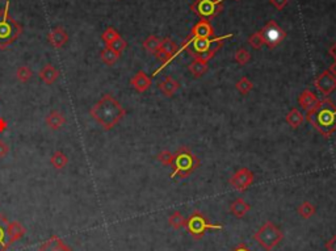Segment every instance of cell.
Wrapping results in <instances>:
<instances>
[{"label": "cell", "instance_id": "cell-7", "mask_svg": "<svg viewBox=\"0 0 336 251\" xmlns=\"http://www.w3.org/2000/svg\"><path fill=\"white\" fill-rule=\"evenodd\" d=\"M184 228L187 229V232L191 234L192 238L201 240L208 230H222L224 226L221 224H212L200 210H194L193 213H191V216L187 218Z\"/></svg>", "mask_w": 336, "mask_h": 251}, {"label": "cell", "instance_id": "cell-44", "mask_svg": "<svg viewBox=\"0 0 336 251\" xmlns=\"http://www.w3.org/2000/svg\"><path fill=\"white\" fill-rule=\"evenodd\" d=\"M330 56L334 57V58H335V61H336V44H334V45L330 48Z\"/></svg>", "mask_w": 336, "mask_h": 251}, {"label": "cell", "instance_id": "cell-3", "mask_svg": "<svg viewBox=\"0 0 336 251\" xmlns=\"http://www.w3.org/2000/svg\"><path fill=\"white\" fill-rule=\"evenodd\" d=\"M232 34L222 36V37H213V38H198L189 36V37L183 42L181 50H187L193 58L201 60L204 62H208L216 56V53L222 48L224 41L227 38H231Z\"/></svg>", "mask_w": 336, "mask_h": 251}, {"label": "cell", "instance_id": "cell-2", "mask_svg": "<svg viewBox=\"0 0 336 251\" xmlns=\"http://www.w3.org/2000/svg\"><path fill=\"white\" fill-rule=\"evenodd\" d=\"M305 120L313 125L325 138H329L336 131L335 103L327 98L319 100V103L306 113Z\"/></svg>", "mask_w": 336, "mask_h": 251}, {"label": "cell", "instance_id": "cell-9", "mask_svg": "<svg viewBox=\"0 0 336 251\" xmlns=\"http://www.w3.org/2000/svg\"><path fill=\"white\" fill-rule=\"evenodd\" d=\"M260 33H262V37L264 40V45L268 46L269 49H275L286 37V33L284 32V29L281 26H279V24L276 21H273V20L265 24L264 28L260 30Z\"/></svg>", "mask_w": 336, "mask_h": 251}, {"label": "cell", "instance_id": "cell-4", "mask_svg": "<svg viewBox=\"0 0 336 251\" xmlns=\"http://www.w3.org/2000/svg\"><path fill=\"white\" fill-rule=\"evenodd\" d=\"M9 0L0 9V49L5 50L23 34V26L9 15Z\"/></svg>", "mask_w": 336, "mask_h": 251}, {"label": "cell", "instance_id": "cell-18", "mask_svg": "<svg viewBox=\"0 0 336 251\" xmlns=\"http://www.w3.org/2000/svg\"><path fill=\"white\" fill-rule=\"evenodd\" d=\"M180 88V83L177 80L172 78V76H167V78L163 80V82L159 83V90L163 92L165 96L167 98H171L176 94V91Z\"/></svg>", "mask_w": 336, "mask_h": 251}, {"label": "cell", "instance_id": "cell-36", "mask_svg": "<svg viewBox=\"0 0 336 251\" xmlns=\"http://www.w3.org/2000/svg\"><path fill=\"white\" fill-rule=\"evenodd\" d=\"M158 161L161 162L163 166H171L173 162V154L169 150H163L158 154Z\"/></svg>", "mask_w": 336, "mask_h": 251}, {"label": "cell", "instance_id": "cell-41", "mask_svg": "<svg viewBox=\"0 0 336 251\" xmlns=\"http://www.w3.org/2000/svg\"><path fill=\"white\" fill-rule=\"evenodd\" d=\"M53 251H71V249L68 248L67 245L64 244V242H60V244L58 245V246H56V248Z\"/></svg>", "mask_w": 336, "mask_h": 251}, {"label": "cell", "instance_id": "cell-28", "mask_svg": "<svg viewBox=\"0 0 336 251\" xmlns=\"http://www.w3.org/2000/svg\"><path fill=\"white\" fill-rule=\"evenodd\" d=\"M298 214L301 216L302 218H305V220H307V218L313 217L314 214H315V212H317V208L311 204L310 201H303L301 205L298 206Z\"/></svg>", "mask_w": 336, "mask_h": 251}, {"label": "cell", "instance_id": "cell-42", "mask_svg": "<svg viewBox=\"0 0 336 251\" xmlns=\"http://www.w3.org/2000/svg\"><path fill=\"white\" fill-rule=\"evenodd\" d=\"M8 129V123L5 121V119L3 117H0V133H3Z\"/></svg>", "mask_w": 336, "mask_h": 251}, {"label": "cell", "instance_id": "cell-16", "mask_svg": "<svg viewBox=\"0 0 336 251\" xmlns=\"http://www.w3.org/2000/svg\"><path fill=\"white\" fill-rule=\"evenodd\" d=\"M298 103L303 111L309 112V111H311V109L319 103V99H318L317 95L314 94V92H311L310 90H305L301 92V95H299Z\"/></svg>", "mask_w": 336, "mask_h": 251}, {"label": "cell", "instance_id": "cell-14", "mask_svg": "<svg viewBox=\"0 0 336 251\" xmlns=\"http://www.w3.org/2000/svg\"><path fill=\"white\" fill-rule=\"evenodd\" d=\"M130 84L137 92H146L151 87V79L147 76L145 71H138L130 79Z\"/></svg>", "mask_w": 336, "mask_h": 251}, {"label": "cell", "instance_id": "cell-19", "mask_svg": "<svg viewBox=\"0 0 336 251\" xmlns=\"http://www.w3.org/2000/svg\"><path fill=\"white\" fill-rule=\"evenodd\" d=\"M58 78H59V71L50 63L45 64L40 71V79L46 84H53Z\"/></svg>", "mask_w": 336, "mask_h": 251}, {"label": "cell", "instance_id": "cell-23", "mask_svg": "<svg viewBox=\"0 0 336 251\" xmlns=\"http://www.w3.org/2000/svg\"><path fill=\"white\" fill-rule=\"evenodd\" d=\"M8 232H9V236H11L12 241L16 242V241L21 240V238L25 236L26 229L24 228L19 221H12L8 224Z\"/></svg>", "mask_w": 336, "mask_h": 251}, {"label": "cell", "instance_id": "cell-15", "mask_svg": "<svg viewBox=\"0 0 336 251\" xmlns=\"http://www.w3.org/2000/svg\"><path fill=\"white\" fill-rule=\"evenodd\" d=\"M193 37L198 38H210L214 36V29L212 24L208 20H201L200 23H197L193 26L192 29V34Z\"/></svg>", "mask_w": 336, "mask_h": 251}, {"label": "cell", "instance_id": "cell-10", "mask_svg": "<svg viewBox=\"0 0 336 251\" xmlns=\"http://www.w3.org/2000/svg\"><path fill=\"white\" fill-rule=\"evenodd\" d=\"M254 179L252 171L248 169H240L230 178V186L236 191L244 192L250 186H252Z\"/></svg>", "mask_w": 336, "mask_h": 251}, {"label": "cell", "instance_id": "cell-29", "mask_svg": "<svg viewBox=\"0 0 336 251\" xmlns=\"http://www.w3.org/2000/svg\"><path fill=\"white\" fill-rule=\"evenodd\" d=\"M161 44L162 41L157 37V36H150V37L146 38L145 42H143V48H145L146 52L151 53V54H155L157 50L161 48Z\"/></svg>", "mask_w": 336, "mask_h": 251}, {"label": "cell", "instance_id": "cell-21", "mask_svg": "<svg viewBox=\"0 0 336 251\" xmlns=\"http://www.w3.org/2000/svg\"><path fill=\"white\" fill-rule=\"evenodd\" d=\"M208 68H209L208 67V62H204L201 60H196V58L188 66V70H189V72H191L193 78H201L208 71Z\"/></svg>", "mask_w": 336, "mask_h": 251}, {"label": "cell", "instance_id": "cell-12", "mask_svg": "<svg viewBox=\"0 0 336 251\" xmlns=\"http://www.w3.org/2000/svg\"><path fill=\"white\" fill-rule=\"evenodd\" d=\"M48 41L53 48L60 49V48H63V46L68 42L67 32H66V29L62 28V26H56V28H53V29L49 32Z\"/></svg>", "mask_w": 336, "mask_h": 251}, {"label": "cell", "instance_id": "cell-11", "mask_svg": "<svg viewBox=\"0 0 336 251\" xmlns=\"http://www.w3.org/2000/svg\"><path fill=\"white\" fill-rule=\"evenodd\" d=\"M314 86L323 96H329L336 90V76H334L330 70H325L315 79Z\"/></svg>", "mask_w": 336, "mask_h": 251}, {"label": "cell", "instance_id": "cell-8", "mask_svg": "<svg viewBox=\"0 0 336 251\" xmlns=\"http://www.w3.org/2000/svg\"><path fill=\"white\" fill-rule=\"evenodd\" d=\"M224 0H194V3L192 4L191 8L192 11L201 17L202 20H208L216 17L222 9Z\"/></svg>", "mask_w": 336, "mask_h": 251}, {"label": "cell", "instance_id": "cell-20", "mask_svg": "<svg viewBox=\"0 0 336 251\" xmlns=\"http://www.w3.org/2000/svg\"><path fill=\"white\" fill-rule=\"evenodd\" d=\"M66 123V119L59 111H53L46 116V125H48L52 130H58L60 127L63 126V124Z\"/></svg>", "mask_w": 336, "mask_h": 251}, {"label": "cell", "instance_id": "cell-33", "mask_svg": "<svg viewBox=\"0 0 336 251\" xmlns=\"http://www.w3.org/2000/svg\"><path fill=\"white\" fill-rule=\"evenodd\" d=\"M234 60H235L236 63H239L240 66H244V64L248 63L251 60L250 52L246 49H243V48L239 50H236L235 56H234Z\"/></svg>", "mask_w": 336, "mask_h": 251}, {"label": "cell", "instance_id": "cell-26", "mask_svg": "<svg viewBox=\"0 0 336 251\" xmlns=\"http://www.w3.org/2000/svg\"><path fill=\"white\" fill-rule=\"evenodd\" d=\"M161 49L169 57V60L171 61L180 53V50L177 49V46L175 45V42L172 41L171 38H165V40L162 41Z\"/></svg>", "mask_w": 336, "mask_h": 251}, {"label": "cell", "instance_id": "cell-34", "mask_svg": "<svg viewBox=\"0 0 336 251\" xmlns=\"http://www.w3.org/2000/svg\"><path fill=\"white\" fill-rule=\"evenodd\" d=\"M33 75V71L30 70L28 66H21V67L17 68V71H16V78L19 79L20 82H28L30 78Z\"/></svg>", "mask_w": 336, "mask_h": 251}, {"label": "cell", "instance_id": "cell-25", "mask_svg": "<svg viewBox=\"0 0 336 251\" xmlns=\"http://www.w3.org/2000/svg\"><path fill=\"white\" fill-rule=\"evenodd\" d=\"M50 162H52L54 169L62 170L68 165V157L64 153H62V151H56L52 155V158H50Z\"/></svg>", "mask_w": 336, "mask_h": 251}, {"label": "cell", "instance_id": "cell-6", "mask_svg": "<svg viewBox=\"0 0 336 251\" xmlns=\"http://www.w3.org/2000/svg\"><path fill=\"white\" fill-rule=\"evenodd\" d=\"M284 238V233L277 228L272 221L263 224L254 234V240L258 242L265 251H272Z\"/></svg>", "mask_w": 336, "mask_h": 251}, {"label": "cell", "instance_id": "cell-35", "mask_svg": "<svg viewBox=\"0 0 336 251\" xmlns=\"http://www.w3.org/2000/svg\"><path fill=\"white\" fill-rule=\"evenodd\" d=\"M248 42H250V45L252 46L255 50L262 49L263 45H264V40H263L260 32H256V33L251 34L250 38H248Z\"/></svg>", "mask_w": 336, "mask_h": 251}, {"label": "cell", "instance_id": "cell-38", "mask_svg": "<svg viewBox=\"0 0 336 251\" xmlns=\"http://www.w3.org/2000/svg\"><path fill=\"white\" fill-rule=\"evenodd\" d=\"M271 3L277 8V9H284L286 7V4L289 3V0H269Z\"/></svg>", "mask_w": 336, "mask_h": 251}, {"label": "cell", "instance_id": "cell-37", "mask_svg": "<svg viewBox=\"0 0 336 251\" xmlns=\"http://www.w3.org/2000/svg\"><path fill=\"white\" fill-rule=\"evenodd\" d=\"M109 48H111V49H113L114 50V52H117V53H122L123 50L126 49L127 48V44H126V41H125V40H123L122 37H118L116 40V41H113L112 44H111V45H108Z\"/></svg>", "mask_w": 336, "mask_h": 251}, {"label": "cell", "instance_id": "cell-13", "mask_svg": "<svg viewBox=\"0 0 336 251\" xmlns=\"http://www.w3.org/2000/svg\"><path fill=\"white\" fill-rule=\"evenodd\" d=\"M8 224L9 221L0 213V251H7L8 248L13 244L8 232Z\"/></svg>", "mask_w": 336, "mask_h": 251}, {"label": "cell", "instance_id": "cell-27", "mask_svg": "<svg viewBox=\"0 0 336 251\" xmlns=\"http://www.w3.org/2000/svg\"><path fill=\"white\" fill-rule=\"evenodd\" d=\"M185 222H187V218L184 217L179 210L173 212V213L168 217V224H169L171 228L175 229V230H179V229L184 228V226H185Z\"/></svg>", "mask_w": 336, "mask_h": 251}, {"label": "cell", "instance_id": "cell-24", "mask_svg": "<svg viewBox=\"0 0 336 251\" xmlns=\"http://www.w3.org/2000/svg\"><path fill=\"white\" fill-rule=\"evenodd\" d=\"M120 53L114 52L113 49H111L109 46H105V49L101 50L100 53V58L101 61L104 62L105 64H108V66H112L117 62V61L120 60Z\"/></svg>", "mask_w": 336, "mask_h": 251}, {"label": "cell", "instance_id": "cell-5", "mask_svg": "<svg viewBox=\"0 0 336 251\" xmlns=\"http://www.w3.org/2000/svg\"><path fill=\"white\" fill-rule=\"evenodd\" d=\"M200 166L198 159L189 147L181 146L179 150L173 154V162H172V173L169 175L171 179L173 178H188L192 173H194Z\"/></svg>", "mask_w": 336, "mask_h": 251}, {"label": "cell", "instance_id": "cell-17", "mask_svg": "<svg viewBox=\"0 0 336 251\" xmlns=\"http://www.w3.org/2000/svg\"><path fill=\"white\" fill-rule=\"evenodd\" d=\"M248 210H251V205L247 204L242 197H238V199H235L230 204V212L236 218L244 217Z\"/></svg>", "mask_w": 336, "mask_h": 251}, {"label": "cell", "instance_id": "cell-43", "mask_svg": "<svg viewBox=\"0 0 336 251\" xmlns=\"http://www.w3.org/2000/svg\"><path fill=\"white\" fill-rule=\"evenodd\" d=\"M232 251H251V250L248 248H247V246L244 244H240V245H238V246H236V248L234 249V250H232Z\"/></svg>", "mask_w": 336, "mask_h": 251}, {"label": "cell", "instance_id": "cell-30", "mask_svg": "<svg viewBox=\"0 0 336 251\" xmlns=\"http://www.w3.org/2000/svg\"><path fill=\"white\" fill-rule=\"evenodd\" d=\"M235 88L239 91L242 95H247L250 94L251 91H252V88H254V83L251 82L247 76H243V78H240L239 80L236 82Z\"/></svg>", "mask_w": 336, "mask_h": 251}, {"label": "cell", "instance_id": "cell-45", "mask_svg": "<svg viewBox=\"0 0 336 251\" xmlns=\"http://www.w3.org/2000/svg\"><path fill=\"white\" fill-rule=\"evenodd\" d=\"M329 70H330V71H331V74H333L334 76H336V61H335V62H334L333 64H331V67H330Z\"/></svg>", "mask_w": 336, "mask_h": 251}, {"label": "cell", "instance_id": "cell-22", "mask_svg": "<svg viewBox=\"0 0 336 251\" xmlns=\"http://www.w3.org/2000/svg\"><path fill=\"white\" fill-rule=\"evenodd\" d=\"M285 120L289 124V126H291L293 129H297L298 126L303 124V121H305V116H303V113L297 108H293L290 112L286 115L285 117Z\"/></svg>", "mask_w": 336, "mask_h": 251}, {"label": "cell", "instance_id": "cell-40", "mask_svg": "<svg viewBox=\"0 0 336 251\" xmlns=\"http://www.w3.org/2000/svg\"><path fill=\"white\" fill-rule=\"evenodd\" d=\"M326 249H327V251H336V236H334L333 238L326 244Z\"/></svg>", "mask_w": 336, "mask_h": 251}, {"label": "cell", "instance_id": "cell-32", "mask_svg": "<svg viewBox=\"0 0 336 251\" xmlns=\"http://www.w3.org/2000/svg\"><path fill=\"white\" fill-rule=\"evenodd\" d=\"M60 242H63V240H60L59 237L53 236L52 238H49L46 242H44V244L40 246L38 251H53L56 248V246H58V245L60 244Z\"/></svg>", "mask_w": 336, "mask_h": 251}, {"label": "cell", "instance_id": "cell-31", "mask_svg": "<svg viewBox=\"0 0 336 251\" xmlns=\"http://www.w3.org/2000/svg\"><path fill=\"white\" fill-rule=\"evenodd\" d=\"M121 37L120 33L117 32L114 28H112V26H109V28H107V29L103 32V34H101V40L104 41V44L107 46L111 45L113 41H116L117 38Z\"/></svg>", "mask_w": 336, "mask_h": 251}, {"label": "cell", "instance_id": "cell-1", "mask_svg": "<svg viewBox=\"0 0 336 251\" xmlns=\"http://www.w3.org/2000/svg\"><path fill=\"white\" fill-rule=\"evenodd\" d=\"M90 113L92 119L104 130L113 129L123 117L126 116V111L120 104V101L116 100L109 94L104 95L96 104L92 105Z\"/></svg>", "mask_w": 336, "mask_h": 251}, {"label": "cell", "instance_id": "cell-39", "mask_svg": "<svg viewBox=\"0 0 336 251\" xmlns=\"http://www.w3.org/2000/svg\"><path fill=\"white\" fill-rule=\"evenodd\" d=\"M8 153H9V146H8V143H5L4 141L0 139V158L5 157Z\"/></svg>", "mask_w": 336, "mask_h": 251}]
</instances>
